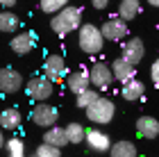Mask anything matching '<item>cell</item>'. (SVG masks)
I'll use <instances>...</instances> for the list:
<instances>
[{
  "label": "cell",
  "instance_id": "8992f818",
  "mask_svg": "<svg viewBox=\"0 0 159 157\" xmlns=\"http://www.w3.org/2000/svg\"><path fill=\"white\" fill-rule=\"evenodd\" d=\"M43 75L48 77L50 82H61V80H68V68H66V59L61 55H48L46 62H43Z\"/></svg>",
  "mask_w": 159,
  "mask_h": 157
},
{
  "label": "cell",
  "instance_id": "484cf974",
  "mask_svg": "<svg viewBox=\"0 0 159 157\" xmlns=\"http://www.w3.org/2000/svg\"><path fill=\"white\" fill-rule=\"evenodd\" d=\"M34 157H61V150L55 148V146L41 144V146H37V150H34Z\"/></svg>",
  "mask_w": 159,
  "mask_h": 157
},
{
  "label": "cell",
  "instance_id": "277c9868",
  "mask_svg": "<svg viewBox=\"0 0 159 157\" xmlns=\"http://www.w3.org/2000/svg\"><path fill=\"white\" fill-rule=\"evenodd\" d=\"M25 94L30 100L34 103H46L50 96H52V82L48 80L46 75H37V77H30L25 82Z\"/></svg>",
  "mask_w": 159,
  "mask_h": 157
},
{
  "label": "cell",
  "instance_id": "f1b7e54d",
  "mask_svg": "<svg viewBox=\"0 0 159 157\" xmlns=\"http://www.w3.org/2000/svg\"><path fill=\"white\" fill-rule=\"evenodd\" d=\"M11 7H16V0H2V12H11Z\"/></svg>",
  "mask_w": 159,
  "mask_h": 157
},
{
  "label": "cell",
  "instance_id": "5b68a950",
  "mask_svg": "<svg viewBox=\"0 0 159 157\" xmlns=\"http://www.w3.org/2000/svg\"><path fill=\"white\" fill-rule=\"evenodd\" d=\"M89 75H91V87H96L98 91H107L111 87V82L116 80V77H114V71H111V64H107V62L91 64Z\"/></svg>",
  "mask_w": 159,
  "mask_h": 157
},
{
  "label": "cell",
  "instance_id": "4fadbf2b",
  "mask_svg": "<svg viewBox=\"0 0 159 157\" xmlns=\"http://www.w3.org/2000/svg\"><path fill=\"white\" fill-rule=\"evenodd\" d=\"M34 41H37V34L34 32H18L16 37H11L9 48L16 55H30L34 48Z\"/></svg>",
  "mask_w": 159,
  "mask_h": 157
},
{
  "label": "cell",
  "instance_id": "2e32d148",
  "mask_svg": "<svg viewBox=\"0 0 159 157\" xmlns=\"http://www.w3.org/2000/svg\"><path fill=\"white\" fill-rule=\"evenodd\" d=\"M20 123H23V116H20L18 107H7V109H2V114H0V127H2L5 132L16 130V127H20Z\"/></svg>",
  "mask_w": 159,
  "mask_h": 157
},
{
  "label": "cell",
  "instance_id": "ba28073f",
  "mask_svg": "<svg viewBox=\"0 0 159 157\" xmlns=\"http://www.w3.org/2000/svg\"><path fill=\"white\" fill-rule=\"evenodd\" d=\"M20 87H25L20 71L11 68V66H5L0 71V91L2 94H16V91H20Z\"/></svg>",
  "mask_w": 159,
  "mask_h": 157
},
{
  "label": "cell",
  "instance_id": "7402d4cb",
  "mask_svg": "<svg viewBox=\"0 0 159 157\" xmlns=\"http://www.w3.org/2000/svg\"><path fill=\"white\" fill-rule=\"evenodd\" d=\"M86 127L82 125V123H68L66 125V134H68V141L70 144H86Z\"/></svg>",
  "mask_w": 159,
  "mask_h": 157
},
{
  "label": "cell",
  "instance_id": "cb8c5ba5",
  "mask_svg": "<svg viewBox=\"0 0 159 157\" xmlns=\"http://www.w3.org/2000/svg\"><path fill=\"white\" fill-rule=\"evenodd\" d=\"M66 7H68L66 0H41L39 9H41L43 14H50V18H52V16H57L59 12H64Z\"/></svg>",
  "mask_w": 159,
  "mask_h": 157
},
{
  "label": "cell",
  "instance_id": "603a6c76",
  "mask_svg": "<svg viewBox=\"0 0 159 157\" xmlns=\"http://www.w3.org/2000/svg\"><path fill=\"white\" fill-rule=\"evenodd\" d=\"M2 148H5L7 157H25V144L20 139H16V137L2 139Z\"/></svg>",
  "mask_w": 159,
  "mask_h": 157
},
{
  "label": "cell",
  "instance_id": "4316f807",
  "mask_svg": "<svg viewBox=\"0 0 159 157\" xmlns=\"http://www.w3.org/2000/svg\"><path fill=\"white\" fill-rule=\"evenodd\" d=\"M150 80H152V84L159 89V57L152 62V66H150Z\"/></svg>",
  "mask_w": 159,
  "mask_h": 157
},
{
  "label": "cell",
  "instance_id": "5bb4252c",
  "mask_svg": "<svg viewBox=\"0 0 159 157\" xmlns=\"http://www.w3.org/2000/svg\"><path fill=\"white\" fill-rule=\"evenodd\" d=\"M111 71H114V77H116L118 82H123V84L136 80V68L129 62H125L123 57H118V59L111 62Z\"/></svg>",
  "mask_w": 159,
  "mask_h": 157
},
{
  "label": "cell",
  "instance_id": "3957f363",
  "mask_svg": "<svg viewBox=\"0 0 159 157\" xmlns=\"http://www.w3.org/2000/svg\"><path fill=\"white\" fill-rule=\"evenodd\" d=\"M114 116H116V105H114V100L102 98V96H100L98 103H93L89 109H86V118H89L91 123H96V125H107V123H111Z\"/></svg>",
  "mask_w": 159,
  "mask_h": 157
},
{
  "label": "cell",
  "instance_id": "d6986e66",
  "mask_svg": "<svg viewBox=\"0 0 159 157\" xmlns=\"http://www.w3.org/2000/svg\"><path fill=\"white\" fill-rule=\"evenodd\" d=\"M141 12V2L139 0H120L118 2V18H123L127 23V21H132L139 16Z\"/></svg>",
  "mask_w": 159,
  "mask_h": 157
},
{
  "label": "cell",
  "instance_id": "52a82bcc",
  "mask_svg": "<svg viewBox=\"0 0 159 157\" xmlns=\"http://www.w3.org/2000/svg\"><path fill=\"white\" fill-rule=\"evenodd\" d=\"M30 118H32V123H34V125L50 130V127H55V125H57L59 112H57L52 105H48V103H39V105H34V109H32V114H30Z\"/></svg>",
  "mask_w": 159,
  "mask_h": 157
},
{
  "label": "cell",
  "instance_id": "9c48e42d",
  "mask_svg": "<svg viewBox=\"0 0 159 157\" xmlns=\"http://www.w3.org/2000/svg\"><path fill=\"white\" fill-rule=\"evenodd\" d=\"M86 146L91 148L93 153H109L114 141L109 139V134L98 130V127H91L89 132H86Z\"/></svg>",
  "mask_w": 159,
  "mask_h": 157
},
{
  "label": "cell",
  "instance_id": "7a4b0ae2",
  "mask_svg": "<svg viewBox=\"0 0 159 157\" xmlns=\"http://www.w3.org/2000/svg\"><path fill=\"white\" fill-rule=\"evenodd\" d=\"M77 46L84 55H100V50L105 46L102 27H98L93 23H84L77 32Z\"/></svg>",
  "mask_w": 159,
  "mask_h": 157
},
{
  "label": "cell",
  "instance_id": "f546056e",
  "mask_svg": "<svg viewBox=\"0 0 159 157\" xmlns=\"http://www.w3.org/2000/svg\"><path fill=\"white\" fill-rule=\"evenodd\" d=\"M150 5H152V7H159V0H150Z\"/></svg>",
  "mask_w": 159,
  "mask_h": 157
},
{
  "label": "cell",
  "instance_id": "ffe728a7",
  "mask_svg": "<svg viewBox=\"0 0 159 157\" xmlns=\"http://www.w3.org/2000/svg\"><path fill=\"white\" fill-rule=\"evenodd\" d=\"M20 27V18L14 12H2L0 14V32L5 34H18L16 30Z\"/></svg>",
  "mask_w": 159,
  "mask_h": 157
},
{
  "label": "cell",
  "instance_id": "6da1fadb",
  "mask_svg": "<svg viewBox=\"0 0 159 157\" xmlns=\"http://www.w3.org/2000/svg\"><path fill=\"white\" fill-rule=\"evenodd\" d=\"M82 9L80 7H73L68 5L64 12H59L57 16L50 18V27H52L55 34H59V37H66L70 32H80V27H82Z\"/></svg>",
  "mask_w": 159,
  "mask_h": 157
},
{
  "label": "cell",
  "instance_id": "4dcf8cb0",
  "mask_svg": "<svg viewBox=\"0 0 159 157\" xmlns=\"http://www.w3.org/2000/svg\"><path fill=\"white\" fill-rule=\"evenodd\" d=\"M32 157H34V155H32Z\"/></svg>",
  "mask_w": 159,
  "mask_h": 157
},
{
  "label": "cell",
  "instance_id": "d4e9b609",
  "mask_svg": "<svg viewBox=\"0 0 159 157\" xmlns=\"http://www.w3.org/2000/svg\"><path fill=\"white\" fill-rule=\"evenodd\" d=\"M100 100V94L98 91H93V89H89V91H84V94H80V96H75V105L80 107V109H89V107L93 105V103H98Z\"/></svg>",
  "mask_w": 159,
  "mask_h": 157
},
{
  "label": "cell",
  "instance_id": "9a60e30c",
  "mask_svg": "<svg viewBox=\"0 0 159 157\" xmlns=\"http://www.w3.org/2000/svg\"><path fill=\"white\" fill-rule=\"evenodd\" d=\"M136 134L143 139H157L159 137V121L155 116H139L136 118Z\"/></svg>",
  "mask_w": 159,
  "mask_h": 157
},
{
  "label": "cell",
  "instance_id": "44dd1931",
  "mask_svg": "<svg viewBox=\"0 0 159 157\" xmlns=\"http://www.w3.org/2000/svg\"><path fill=\"white\" fill-rule=\"evenodd\" d=\"M139 155V150H136V146L132 144V141H116V144L111 146L109 150V157H136Z\"/></svg>",
  "mask_w": 159,
  "mask_h": 157
},
{
  "label": "cell",
  "instance_id": "83f0119b",
  "mask_svg": "<svg viewBox=\"0 0 159 157\" xmlns=\"http://www.w3.org/2000/svg\"><path fill=\"white\" fill-rule=\"evenodd\" d=\"M93 7H96V9H107V7H109V0H93Z\"/></svg>",
  "mask_w": 159,
  "mask_h": 157
},
{
  "label": "cell",
  "instance_id": "e0dca14e",
  "mask_svg": "<svg viewBox=\"0 0 159 157\" xmlns=\"http://www.w3.org/2000/svg\"><path fill=\"white\" fill-rule=\"evenodd\" d=\"M43 144H48V146H55V148H61L64 146H68L70 141H68V134H66V127H50V130L43 132Z\"/></svg>",
  "mask_w": 159,
  "mask_h": 157
},
{
  "label": "cell",
  "instance_id": "7c38bea8",
  "mask_svg": "<svg viewBox=\"0 0 159 157\" xmlns=\"http://www.w3.org/2000/svg\"><path fill=\"white\" fill-rule=\"evenodd\" d=\"M66 82H68V89L73 91L75 96H80V94H84V91L91 89V75H89V71H84V68L73 71Z\"/></svg>",
  "mask_w": 159,
  "mask_h": 157
},
{
  "label": "cell",
  "instance_id": "ac0fdd59",
  "mask_svg": "<svg viewBox=\"0 0 159 157\" xmlns=\"http://www.w3.org/2000/svg\"><path fill=\"white\" fill-rule=\"evenodd\" d=\"M143 91H146L143 82H141V80H132V82L123 84V91H120V96H123V100H127V103H134V100H141V98H143Z\"/></svg>",
  "mask_w": 159,
  "mask_h": 157
},
{
  "label": "cell",
  "instance_id": "30bf717a",
  "mask_svg": "<svg viewBox=\"0 0 159 157\" xmlns=\"http://www.w3.org/2000/svg\"><path fill=\"white\" fill-rule=\"evenodd\" d=\"M143 55H146V46H143V39L132 37V39H127V41H123V59L129 62L132 66H136V64L143 59Z\"/></svg>",
  "mask_w": 159,
  "mask_h": 157
},
{
  "label": "cell",
  "instance_id": "8fae6325",
  "mask_svg": "<svg viewBox=\"0 0 159 157\" xmlns=\"http://www.w3.org/2000/svg\"><path fill=\"white\" fill-rule=\"evenodd\" d=\"M102 34H105V39H109V41H123L129 34L127 30V23L123 18H109V21H105L102 23Z\"/></svg>",
  "mask_w": 159,
  "mask_h": 157
}]
</instances>
